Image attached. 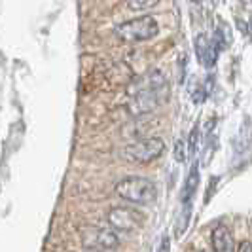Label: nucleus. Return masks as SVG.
Segmentation results:
<instances>
[{
    "instance_id": "13",
    "label": "nucleus",
    "mask_w": 252,
    "mask_h": 252,
    "mask_svg": "<svg viewBox=\"0 0 252 252\" xmlns=\"http://www.w3.org/2000/svg\"><path fill=\"white\" fill-rule=\"evenodd\" d=\"M186 150L189 152V156H195L199 150V126H193V129L189 131V144Z\"/></svg>"
},
{
    "instance_id": "12",
    "label": "nucleus",
    "mask_w": 252,
    "mask_h": 252,
    "mask_svg": "<svg viewBox=\"0 0 252 252\" xmlns=\"http://www.w3.org/2000/svg\"><path fill=\"white\" fill-rule=\"evenodd\" d=\"M161 0H127V6L135 12H140V10H148V8H154L156 4H159Z\"/></svg>"
},
{
    "instance_id": "17",
    "label": "nucleus",
    "mask_w": 252,
    "mask_h": 252,
    "mask_svg": "<svg viewBox=\"0 0 252 252\" xmlns=\"http://www.w3.org/2000/svg\"><path fill=\"white\" fill-rule=\"evenodd\" d=\"M239 251H251V243H243V245H239Z\"/></svg>"
},
{
    "instance_id": "1",
    "label": "nucleus",
    "mask_w": 252,
    "mask_h": 252,
    "mask_svg": "<svg viewBox=\"0 0 252 252\" xmlns=\"http://www.w3.org/2000/svg\"><path fill=\"white\" fill-rule=\"evenodd\" d=\"M127 93H129L127 110L131 116L139 118L165 104V101L169 99V82L161 70H150L133 80Z\"/></svg>"
},
{
    "instance_id": "3",
    "label": "nucleus",
    "mask_w": 252,
    "mask_h": 252,
    "mask_svg": "<svg viewBox=\"0 0 252 252\" xmlns=\"http://www.w3.org/2000/svg\"><path fill=\"white\" fill-rule=\"evenodd\" d=\"M159 27L158 21L152 15H140L135 19H129L126 23L116 27L114 34L126 44H137V42H146L158 36Z\"/></svg>"
},
{
    "instance_id": "2",
    "label": "nucleus",
    "mask_w": 252,
    "mask_h": 252,
    "mask_svg": "<svg viewBox=\"0 0 252 252\" xmlns=\"http://www.w3.org/2000/svg\"><path fill=\"white\" fill-rule=\"evenodd\" d=\"M116 195L131 205H152L158 199L156 184L144 177H127L116 184Z\"/></svg>"
},
{
    "instance_id": "10",
    "label": "nucleus",
    "mask_w": 252,
    "mask_h": 252,
    "mask_svg": "<svg viewBox=\"0 0 252 252\" xmlns=\"http://www.w3.org/2000/svg\"><path fill=\"white\" fill-rule=\"evenodd\" d=\"M229 29H227V23L226 21H218V27H216L215 31V36H213V44H215L216 51L220 53V51L227 50V46H229Z\"/></svg>"
},
{
    "instance_id": "7",
    "label": "nucleus",
    "mask_w": 252,
    "mask_h": 252,
    "mask_svg": "<svg viewBox=\"0 0 252 252\" xmlns=\"http://www.w3.org/2000/svg\"><path fill=\"white\" fill-rule=\"evenodd\" d=\"M193 48H195L197 61H199L205 68L215 66L218 51H216L215 44H213V38H209V34H205V32H199V34L195 36V40H193Z\"/></svg>"
},
{
    "instance_id": "15",
    "label": "nucleus",
    "mask_w": 252,
    "mask_h": 252,
    "mask_svg": "<svg viewBox=\"0 0 252 252\" xmlns=\"http://www.w3.org/2000/svg\"><path fill=\"white\" fill-rule=\"evenodd\" d=\"M205 97H207V89H203L199 84H195V88L191 89V99L195 104H201L205 101Z\"/></svg>"
},
{
    "instance_id": "4",
    "label": "nucleus",
    "mask_w": 252,
    "mask_h": 252,
    "mask_svg": "<svg viewBox=\"0 0 252 252\" xmlns=\"http://www.w3.org/2000/svg\"><path fill=\"white\" fill-rule=\"evenodd\" d=\"M165 152V142L159 137H148V139L137 140L124 148V158L131 163L146 165L158 159Z\"/></svg>"
},
{
    "instance_id": "19",
    "label": "nucleus",
    "mask_w": 252,
    "mask_h": 252,
    "mask_svg": "<svg viewBox=\"0 0 252 252\" xmlns=\"http://www.w3.org/2000/svg\"><path fill=\"white\" fill-rule=\"evenodd\" d=\"M191 2H193V4H201L203 0H191Z\"/></svg>"
},
{
    "instance_id": "9",
    "label": "nucleus",
    "mask_w": 252,
    "mask_h": 252,
    "mask_svg": "<svg viewBox=\"0 0 252 252\" xmlns=\"http://www.w3.org/2000/svg\"><path fill=\"white\" fill-rule=\"evenodd\" d=\"M197 184H199V167H197V161H195L193 167L189 169L186 184H184V188H182V195H180L182 203H191V197H193V193H195V189H197Z\"/></svg>"
},
{
    "instance_id": "5",
    "label": "nucleus",
    "mask_w": 252,
    "mask_h": 252,
    "mask_svg": "<svg viewBox=\"0 0 252 252\" xmlns=\"http://www.w3.org/2000/svg\"><path fill=\"white\" fill-rule=\"evenodd\" d=\"M80 237H82V247L88 251H110L120 245L118 233L106 227H84Z\"/></svg>"
},
{
    "instance_id": "14",
    "label": "nucleus",
    "mask_w": 252,
    "mask_h": 252,
    "mask_svg": "<svg viewBox=\"0 0 252 252\" xmlns=\"http://www.w3.org/2000/svg\"><path fill=\"white\" fill-rule=\"evenodd\" d=\"M175 159L178 163H186V144L180 139L175 142Z\"/></svg>"
},
{
    "instance_id": "11",
    "label": "nucleus",
    "mask_w": 252,
    "mask_h": 252,
    "mask_svg": "<svg viewBox=\"0 0 252 252\" xmlns=\"http://www.w3.org/2000/svg\"><path fill=\"white\" fill-rule=\"evenodd\" d=\"M189 218H191V203H182V213L177 218V227H175V233L178 237L186 231V227L189 224Z\"/></svg>"
},
{
    "instance_id": "18",
    "label": "nucleus",
    "mask_w": 252,
    "mask_h": 252,
    "mask_svg": "<svg viewBox=\"0 0 252 252\" xmlns=\"http://www.w3.org/2000/svg\"><path fill=\"white\" fill-rule=\"evenodd\" d=\"M159 251H169V243H167V241H163V243H161V247H159Z\"/></svg>"
},
{
    "instance_id": "8",
    "label": "nucleus",
    "mask_w": 252,
    "mask_h": 252,
    "mask_svg": "<svg viewBox=\"0 0 252 252\" xmlns=\"http://www.w3.org/2000/svg\"><path fill=\"white\" fill-rule=\"evenodd\" d=\"M211 241H213V249H215L216 252H233L235 251L233 235H231V231H229L224 224H218V226L213 229Z\"/></svg>"
},
{
    "instance_id": "6",
    "label": "nucleus",
    "mask_w": 252,
    "mask_h": 252,
    "mask_svg": "<svg viewBox=\"0 0 252 252\" xmlns=\"http://www.w3.org/2000/svg\"><path fill=\"white\" fill-rule=\"evenodd\" d=\"M106 220L118 231H133L142 226L144 215L137 209H129V207H112L108 211Z\"/></svg>"
},
{
    "instance_id": "16",
    "label": "nucleus",
    "mask_w": 252,
    "mask_h": 252,
    "mask_svg": "<svg viewBox=\"0 0 252 252\" xmlns=\"http://www.w3.org/2000/svg\"><path fill=\"white\" fill-rule=\"evenodd\" d=\"M184 66H186V57L180 59V66H178V82H180V84L184 82V74H186V72H184Z\"/></svg>"
}]
</instances>
